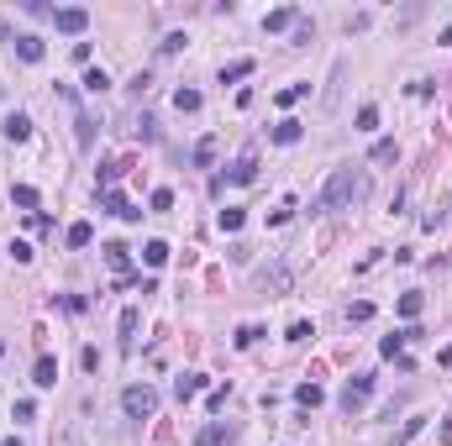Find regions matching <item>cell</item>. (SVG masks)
I'll list each match as a JSON object with an SVG mask.
<instances>
[{
    "instance_id": "cell-1",
    "label": "cell",
    "mask_w": 452,
    "mask_h": 446,
    "mask_svg": "<svg viewBox=\"0 0 452 446\" xmlns=\"http://www.w3.org/2000/svg\"><path fill=\"white\" fill-rule=\"evenodd\" d=\"M369 200V174L363 168H332V179H326V189L316 195V210H353V205Z\"/></svg>"
},
{
    "instance_id": "cell-2",
    "label": "cell",
    "mask_w": 452,
    "mask_h": 446,
    "mask_svg": "<svg viewBox=\"0 0 452 446\" xmlns=\"http://www.w3.org/2000/svg\"><path fill=\"white\" fill-rule=\"evenodd\" d=\"M373 399V373H353L342 383V394H337V404H342V415H357L363 404Z\"/></svg>"
},
{
    "instance_id": "cell-3",
    "label": "cell",
    "mask_w": 452,
    "mask_h": 446,
    "mask_svg": "<svg viewBox=\"0 0 452 446\" xmlns=\"http://www.w3.org/2000/svg\"><path fill=\"white\" fill-rule=\"evenodd\" d=\"M121 410H127L131 420H147V415H158V394L147 383H131L127 394H121Z\"/></svg>"
},
{
    "instance_id": "cell-4",
    "label": "cell",
    "mask_w": 452,
    "mask_h": 446,
    "mask_svg": "<svg viewBox=\"0 0 452 446\" xmlns=\"http://www.w3.org/2000/svg\"><path fill=\"white\" fill-rule=\"evenodd\" d=\"M347 69H353L347 58L332 63V79H326V90H321V116H332V110H337V100H342V84H347Z\"/></svg>"
},
{
    "instance_id": "cell-5",
    "label": "cell",
    "mask_w": 452,
    "mask_h": 446,
    "mask_svg": "<svg viewBox=\"0 0 452 446\" xmlns=\"http://www.w3.org/2000/svg\"><path fill=\"white\" fill-rule=\"evenodd\" d=\"M53 26L69 32V37H79L84 26H90V11H84V6H63V11H53Z\"/></svg>"
},
{
    "instance_id": "cell-6",
    "label": "cell",
    "mask_w": 452,
    "mask_h": 446,
    "mask_svg": "<svg viewBox=\"0 0 452 446\" xmlns=\"http://www.w3.org/2000/svg\"><path fill=\"white\" fill-rule=\"evenodd\" d=\"M100 205H106L111 215H121V221H137V215H143L137 205L127 200V195H121V189H106V195H100Z\"/></svg>"
},
{
    "instance_id": "cell-7",
    "label": "cell",
    "mask_w": 452,
    "mask_h": 446,
    "mask_svg": "<svg viewBox=\"0 0 452 446\" xmlns=\"http://www.w3.org/2000/svg\"><path fill=\"white\" fill-rule=\"evenodd\" d=\"M252 179H258V153H242L237 163H232V174H226V184H252Z\"/></svg>"
},
{
    "instance_id": "cell-8",
    "label": "cell",
    "mask_w": 452,
    "mask_h": 446,
    "mask_svg": "<svg viewBox=\"0 0 452 446\" xmlns=\"http://www.w3.org/2000/svg\"><path fill=\"white\" fill-rule=\"evenodd\" d=\"M32 383H37V388H53V383H58V357H48V352L37 357V363H32Z\"/></svg>"
},
{
    "instance_id": "cell-9",
    "label": "cell",
    "mask_w": 452,
    "mask_h": 446,
    "mask_svg": "<svg viewBox=\"0 0 452 446\" xmlns=\"http://www.w3.org/2000/svg\"><path fill=\"white\" fill-rule=\"evenodd\" d=\"M232 436H237V431H232V425H226V420H211V425H205L200 436H195V446H226V441H232Z\"/></svg>"
},
{
    "instance_id": "cell-10",
    "label": "cell",
    "mask_w": 452,
    "mask_h": 446,
    "mask_svg": "<svg viewBox=\"0 0 452 446\" xmlns=\"http://www.w3.org/2000/svg\"><path fill=\"white\" fill-rule=\"evenodd\" d=\"M300 22V11L295 6H279V11H268L263 16V32H284V26H295Z\"/></svg>"
},
{
    "instance_id": "cell-11",
    "label": "cell",
    "mask_w": 452,
    "mask_h": 446,
    "mask_svg": "<svg viewBox=\"0 0 452 446\" xmlns=\"http://www.w3.org/2000/svg\"><path fill=\"white\" fill-rule=\"evenodd\" d=\"M16 53H22L26 63H42V58H48V47H42V37H32V32H26V37H16Z\"/></svg>"
},
{
    "instance_id": "cell-12",
    "label": "cell",
    "mask_w": 452,
    "mask_h": 446,
    "mask_svg": "<svg viewBox=\"0 0 452 446\" xmlns=\"http://www.w3.org/2000/svg\"><path fill=\"white\" fill-rule=\"evenodd\" d=\"M137 326H143V310L127 305V310H121V347H131V341H137Z\"/></svg>"
},
{
    "instance_id": "cell-13",
    "label": "cell",
    "mask_w": 452,
    "mask_h": 446,
    "mask_svg": "<svg viewBox=\"0 0 452 446\" xmlns=\"http://www.w3.org/2000/svg\"><path fill=\"white\" fill-rule=\"evenodd\" d=\"M200 388H205V373H184V378H174V394H179V404H184V399H195Z\"/></svg>"
},
{
    "instance_id": "cell-14",
    "label": "cell",
    "mask_w": 452,
    "mask_h": 446,
    "mask_svg": "<svg viewBox=\"0 0 452 446\" xmlns=\"http://www.w3.org/2000/svg\"><path fill=\"white\" fill-rule=\"evenodd\" d=\"M0 131H6V142H26V137H32V121L16 110V116H6V126H0Z\"/></svg>"
},
{
    "instance_id": "cell-15",
    "label": "cell",
    "mask_w": 452,
    "mask_h": 446,
    "mask_svg": "<svg viewBox=\"0 0 452 446\" xmlns=\"http://www.w3.org/2000/svg\"><path fill=\"white\" fill-rule=\"evenodd\" d=\"M300 137H305V126H300V121H289V116L274 126V142H279V147H295Z\"/></svg>"
},
{
    "instance_id": "cell-16",
    "label": "cell",
    "mask_w": 452,
    "mask_h": 446,
    "mask_svg": "<svg viewBox=\"0 0 452 446\" xmlns=\"http://www.w3.org/2000/svg\"><path fill=\"white\" fill-rule=\"evenodd\" d=\"M321 399H326V394H321V383H300V388H295V404H300V410H305V415L316 410V404H321Z\"/></svg>"
},
{
    "instance_id": "cell-17",
    "label": "cell",
    "mask_w": 452,
    "mask_h": 446,
    "mask_svg": "<svg viewBox=\"0 0 452 446\" xmlns=\"http://www.w3.org/2000/svg\"><path fill=\"white\" fill-rule=\"evenodd\" d=\"M216 158H221V142H216V137H200V142H195V163H200V168H211Z\"/></svg>"
},
{
    "instance_id": "cell-18",
    "label": "cell",
    "mask_w": 452,
    "mask_h": 446,
    "mask_svg": "<svg viewBox=\"0 0 452 446\" xmlns=\"http://www.w3.org/2000/svg\"><path fill=\"white\" fill-rule=\"evenodd\" d=\"M63 242H69V247H90V242H95V226H90V221H74Z\"/></svg>"
},
{
    "instance_id": "cell-19",
    "label": "cell",
    "mask_w": 452,
    "mask_h": 446,
    "mask_svg": "<svg viewBox=\"0 0 452 446\" xmlns=\"http://www.w3.org/2000/svg\"><path fill=\"white\" fill-rule=\"evenodd\" d=\"M252 69H258L252 58H237V63H226V69H221V84H237V79H248Z\"/></svg>"
},
{
    "instance_id": "cell-20",
    "label": "cell",
    "mask_w": 452,
    "mask_h": 446,
    "mask_svg": "<svg viewBox=\"0 0 452 446\" xmlns=\"http://www.w3.org/2000/svg\"><path fill=\"white\" fill-rule=\"evenodd\" d=\"M143 263H147V268H163V263H168V242H147L143 247Z\"/></svg>"
},
{
    "instance_id": "cell-21",
    "label": "cell",
    "mask_w": 452,
    "mask_h": 446,
    "mask_svg": "<svg viewBox=\"0 0 452 446\" xmlns=\"http://www.w3.org/2000/svg\"><path fill=\"white\" fill-rule=\"evenodd\" d=\"M106 263H111V268H127V263H131V247H121V242H106Z\"/></svg>"
},
{
    "instance_id": "cell-22",
    "label": "cell",
    "mask_w": 452,
    "mask_h": 446,
    "mask_svg": "<svg viewBox=\"0 0 452 446\" xmlns=\"http://www.w3.org/2000/svg\"><path fill=\"white\" fill-rule=\"evenodd\" d=\"M84 90H90V94H106V90H111V74H106V69H90V74H84Z\"/></svg>"
},
{
    "instance_id": "cell-23",
    "label": "cell",
    "mask_w": 452,
    "mask_h": 446,
    "mask_svg": "<svg viewBox=\"0 0 452 446\" xmlns=\"http://www.w3.org/2000/svg\"><path fill=\"white\" fill-rule=\"evenodd\" d=\"M357 131H373V126H379V106H357Z\"/></svg>"
},
{
    "instance_id": "cell-24",
    "label": "cell",
    "mask_w": 452,
    "mask_h": 446,
    "mask_svg": "<svg viewBox=\"0 0 452 446\" xmlns=\"http://www.w3.org/2000/svg\"><path fill=\"white\" fill-rule=\"evenodd\" d=\"M11 200L22 205V210H37V189H32V184H16V189H11Z\"/></svg>"
},
{
    "instance_id": "cell-25",
    "label": "cell",
    "mask_w": 452,
    "mask_h": 446,
    "mask_svg": "<svg viewBox=\"0 0 452 446\" xmlns=\"http://www.w3.org/2000/svg\"><path fill=\"white\" fill-rule=\"evenodd\" d=\"M121 174H127V163H100V195H106V189L116 184Z\"/></svg>"
},
{
    "instance_id": "cell-26",
    "label": "cell",
    "mask_w": 452,
    "mask_h": 446,
    "mask_svg": "<svg viewBox=\"0 0 452 446\" xmlns=\"http://www.w3.org/2000/svg\"><path fill=\"white\" fill-rule=\"evenodd\" d=\"M379 352H384V357H405V331H394V336H384V341H379Z\"/></svg>"
},
{
    "instance_id": "cell-27",
    "label": "cell",
    "mask_w": 452,
    "mask_h": 446,
    "mask_svg": "<svg viewBox=\"0 0 452 446\" xmlns=\"http://www.w3.org/2000/svg\"><path fill=\"white\" fill-rule=\"evenodd\" d=\"M394 158H400V147H394L389 137H384V142H373V163H394Z\"/></svg>"
},
{
    "instance_id": "cell-28",
    "label": "cell",
    "mask_w": 452,
    "mask_h": 446,
    "mask_svg": "<svg viewBox=\"0 0 452 446\" xmlns=\"http://www.w3.org/2000/svg\"><path fill=\"white\" fill-rule=\"evenodd\" d=\"M421 305H426L421 294H400V315H405V320H416V315H421Z\"/></svg>"
},
{
    "instance_id": "cell-29",
    "label": "cell",
    "mask_w": 452,
    "mask_h": 446,
    "mask_svg": "<svg viewBox=\"0 0 452 446\" xmlns=\"http://www.w3.org/2000/svg\"><path fill=\"white\" fill-rule=\"evenodd\" d=\"M174 106L179 110H200V90H174Z\"/></svg>"
},
{
    "instance_id": "cell-30",
    "label": "cell",
    "mask_w": 452,
    "mask_h": 446,
    "mask_svg": "<svg viewBox=\"0 0 452 446\" xmlns=\"http://www.w3.org/2000/svg\"><path fill=\"white\" fill-rule=\"evenodd\" d=\"M263 289H279V294H284V289H289V268H274V273H263Z\"/></svg>"
},
{
    "instance_id": "cell-31",
    "label": "cell",
    "mask_w": 452,
    "mask_h": 446,
    "mask_svg": "<svg viewBox=\"0 0 452 446\" xmlns=\"http://www.w3.org/2000/svg\"><path fill=\"white\" fill-rule=\"evenodd\" d=\"M347 320H353V326H363V320H373V305H369V299H357V305H347Z\"/></svg>"
},
{
    "instance_id": "cell-32",
    "label": "cell",
    "mask_w": 452,
    "mask_h": 446,
    "mask_svg": "<svg viewBox=\"0 0 452 446\" xmlns=\"http://www.w3.org/2000/svg\"><path fill=\"white\" fill-rule=\"evenodd\" d=\"M310 84H289V90H279V106H295V100H305Z\"/></svg>"
},
{
    "instance_id": "cell-33",
    "label": "cell",
    "mask_w": 452,
    "mask_h": 446,
    "mask_svg": "<svg viewBox=\"0 0 452 446\" xmlns=\"http://www.w3.org/2000/svg\"><path fill=\"white\" fill-rule=\"evenodd\" d=\"M147 205H153V210H174V189H153V200H147Z\"/></svg>"
},
{
    "instance_id": "cell-34",
    "label": "cell",
    "mask_w": 452,
    "mask_h": 446,
    "mask_svg": "<svg viewBox=\"0 0 452 446\" xmlns=\"http://www.w3.org/2000/svg\"><path fill=\"white\" fill-rule=\"evenodd\" d=\"M316 336V326H310V320H295V326H289V341H310Z\"/></svg>"
},
{
    "instance_id": "cell-35",
    "label": "cell",
    "mask_w": 452,
    "mask_h": 446,
    "mask_svg": "<svg viewBox=\"0 0 452 446\" xmlns=\"http://www.w3.org/2000/svg\"><path fill=\"white\" fill-rule=\"evenodd\" d=\"M258 336H263L258 326H237V336H232V341H237V347H252V341H258Z\"/></svg>"
},
{
    "instance_id": "cell-36",
    "label": "cell",
    "mask_w": 452,
    "mask_h": 446,
    "mask_svg": "<svg viewBox=\"0 0 452 446\" xmlns=\"http://www.w3.org/2000/svg\"><path fill=\"white\" fill-rule=\"evenodd\" d=\"M79 367H84V373H95V367H100V352H95V347H84V352H79Z\"/></svg>"
},
{
    "instance_id": "cell-37",
    "label": "cell",
    "mask_w": 452,
    "mask_h": 446,
    "mask_svg": "<svg viewBox=\"0 0 452 446\" xmlns=\"http://www.w3.org/2000/svg\"><path fill=\"white\" fill-rule=\"evenodd\" d=\"M221 231H242V210H221Z\"/></svg>"
},
{
    "instance_id": "cell-38",
    "label": "cell",
    "mask_w": 452,
    "mask_h": 446,
    "mask_svg": "<svg viewBox=\"0 0 452 446\" xmlns=\"http://www.w3.org/2000/svg\"><path fill=\"white\" fill-rule=\"evenodd\" d=\"M6 37H11V22H6V16H0V42H6Z\"/></svg>"
},
{
    "instance_id": "cell-39",
    "label": "cell",
    "mask_w": 452,
    "mask_h": 446,
    "mask_svg": "<svg viewBox=\"0 0 452 446\" xmlns=\"http://www.w3.org/2000/svg\"><path fill=\"white\" fill-rule=\"evenodd\" d=\"M442 441H452V415H447V425H442Z\"/></svg>"
},
{
    "instance_id": "cell-40",
    "label": "cell",
    "mask_w": 452,
    "mask_h": 446,
    "mask_svg": "<svg viewBox=\"0 0 452 446\" xmlns=\"http://www.w3.org/2000/svg\"><path fill=\"white\" fill-rule=\"evenodd\" d=\"M442 47H452V26H447V32H442Z\"/></svg>"
},
{
    "instance_id": "cell-41",
    "label": "cell",
    "mask_w": 452,
    "mask_h": 446,
    "mask_svg": "<svg viewBox=\"0 0 452 446\" xmlns=\"http://www.w3.org/2000/svg\"><path fill=\"white\" fill-rule=\"evenodd\" d=\"M0 446H22V441H16V436H11V441H0Z\"/></svg>"
},
{
    "instance_id": "cell-42",
    "label": "cell",
    "mask_w": 452,
    "mask_h": 446,
    "mask_svg": "<svg viewBox=\"0 0 452 446\" xmlns=\"http://www.w3.org/2000/svg\"><path fill=\"white\" fill-rule=\"evenodd\" d=\"M0 357H6V341H0Z\"/></svg>"
}]
</instances>
